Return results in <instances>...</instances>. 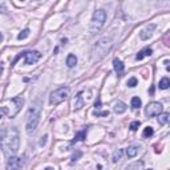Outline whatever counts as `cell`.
<instances>
[{"instance_id":"cell-4","label":"cell","mask_w":170,"mask_h":170,"mask_svg":"<svg viewBox=\"0 0 170 170\" xmlns=\"http://www.w3.org/2000/svg\"><path fill=\"white\" fill-rule=\"evenodd\" d=\"M69 95H70V89L68 88V86H61V88L56 89V91H53L52 93H50V96H49V104L50 105H59V104H61L63 101L68 100Z\"/></svg>"},{"instance_id":"cell-28","label":"cell","mask_w":170,"mask_h":170,"mask_svg":"<svg viewBox=\"0 0 170 170\" xmlns=\"http://www.w3.org/2000/svg\"><path fill=\"white\" fill-rule=\"evenodd\" d=\"M96 116H102V117H108L109 116V112L108 110H105V112H101V113H97Z\"/></svg>"},{"instance_id":"cell-32","label":"cell","mask_w":170,"mask_h":170,"mask_svg":"<svg viewBox=\"0 0 170 170\" xmlns=\"http://www.w3.org/2000/svg\"><path fill=\"white\" fill-rule=\"evenodd\" d=\"M45 170H55V169H53V167H50V166H49V167H47Z\"/></svg>"},{"instance_id":"cell-18","label":"cell","mask_w":170,"mask_h":170,"mask_svg":"<svg viewBox=\"0 0 170 170\" xmlns=\"http://www.w3.org/2000/svg\"><path fill=\"white\" fill-rule=\"evenodd\" d=\"M76 64H77V57L75 55H69V56L66 57V65L69 66V68H73Z\"/></svg>"},{"instance_id":"cell-19","label":"cell","mask_w":170,"mask_h":170,"mask_svg":"<svg viewBox=\"0 0 170 170\" xmlns=\"http://www.w3.org/2000/svg\"><path fill=\"white\" fill-rule=\"evenodd\" d=\"M153 133H154L153 128H151V126H146L145 129H144V133H142V137H144V138H149V137L153 135Z\"/></svg>"},{"instance_id":"cell-24","label":"cell","mask_w":170,"mask_h":170,"mask_svg":"<svg viewBox=\"0 0 170 170\" xmlns=\"http://www.w3.org/2000/svg\"><path fill=\"white\" fill-rule=\"evenodd\" d=\"M140 125H141V122H140V121H133V122H130L129 129L132 130V132H135V130L140 128Z\"/></svg>"},{"instance_id":"cell-21","label":"cell","mask_w":170,"mask_h":170,"mask_svg":"<svg viewBox=\"0 0 170 170\" xmlns=\"http://www.w3.org/2000/svg\"><path fill=\"white\" fill-rule=\"evenodd\" d=\"M141 105H142V101L140 97H133L132 98V106L134 108V109H138Z\"/></svg>"},{"instance_id":"cell-31","label":"cell","mask_w":170,"mask_h":170,"mask_svg":"<svg viewBox=\"0 0 170 170\" xmlns=\"http://www.w3.org/2000/svg\"><path fill=\"white\" fill-rule=\"evenodd\" d=\"M1 73H3V66L0 65V76H1Z\"/></svg>"},{"instance_id":"cell-16","label":"cell","mask_w":170,"mask_h":170,"mask_svg":"<svg viewBox=\"0 0 170 170\" xmlns=\"http://www.w3.org/2000/svg\"><path fill=\"white\" fill-rule=\"evenodd\" d=\"M122 154H124V150H122V149H117V150L113 153V155H112V162H113V164L120 162L121 158H122Z\"/></svg>"},{"instance_id":"cell-3","label":"cell","mask_w":170,"mask_h":170,"mask_svg":"<svg viewBox=\"0 0 170 170\" xmlns=\"http://www.w3.org/2000/svg\"><path fill=\"white\" fill-rule=\"evenodd\" d=\"M39 122H40V110L36 109V108H32V109L28 110L27 113V124H25V130L28 134H32V133L36 130Z\"/></svg>"},{"instance_id":"cell-13","label":"cell","mask_w":170,"mask_h":170,"mask_svg":"<svg viewBox=\"0 0 170 170\" xmlns=\"http://www.w3.org/2000/svg\"><path fill=\"white\" fill-rule=\"evenodd\" d=\"M75 110H80L82 106H84V100H82V92H80L79 95L76 96V100H75Z\"/></svg>"},{"instance_id":"cell-15","label":"cell","mask_w":170,"mask_h":170,"mask_svg":"<svg viewBox=\"0 0 170 170\" xmlns=\"http://www.w3.org/2000/svg\"><path fill=\"white\" fill-rule=\"evenodd\" d=\"M85 137H86V128L76 133V135H75V138H73L72 144H76V142H79V141H82Z\"/></svg>"},{"instance_id":"cell-20","label":"cell","mask_w":170,"mask_h":170,"mask_svg":"<svg viewBox=\"0 0 170 170\" xmlns=\"http://www.w3.org/2000/svg\"><path fill=\"white\" fill-rule=\"evenodd\" d=\"M170 86V80L167 77H164V79H161L160 81V88L161 89H167Z\"/></svg>"},{"instance_id":"cell-7","label":"cell","mask_w":170,"mask_h":170,"mask_svg":"<svg viewBox=\"0 0 170 170\" xmlns=\"http://www.w3.org/2000/svg\"><path fill=\"white\" fill-rule=\"evenodd\" d=\"M162 109H164V106H162L161 102L153 101V102H149L148 104V106L145 109V113L148 117H154V116H158V114L162 113Z\"/></svg>"},{"instance_id":"cell-22","label":"cell","mask_w":170,"mask_h":170,"mask_svg":"<svg viewBox=\"0 0 170 170\" xmlns=\"http://www.w3.org/2000/svg\"><path fill=\"white\" fill-rule=\"evenodd\" d=\"M142 169V162H135V164H132L130 166H128L125 170H141Z\"/></svg>"},{"instance_id":"cell-9","label":"cell","mask_w":170,"mask_h":170,"mask_svg":"<svg viewBox=\"0 0 170 170\" xmlns=\"http://www.w3.org/2000/svg\"><path fill=\"white\" fill-rule=\"evenodd\" d=\"M155 28V24H150L149 27H146L145 29H142L141 33H140V37H141V40H148V39L151 37V35H153V31H154Z\"/></svg>"},{"instance_id":"cell-10","label":"cell","mask_w":170,"mask_h":170,"mask_svg":"<svg viewBox=\"0 0 170 170\" xmlns=\"http://www.w3.org/2000/svg\"><path fill=\"white\" fill-rule=\"evenodd\" d=\"M113 66H114V70L118 76H122L124 75V70H125V65L124 63L120 60V59H114L113 60Z\"/></svg>"},{"instance_id":"cell-23","label":"cell","mask_w":170,"mask_h":170,"mask_svg":"<svg viewBox=\"0 0 170 170\" xmlns=\"http://www.w3.org/2000/svg\"><path fill=\"white\" fill-rule=\"evenodd\" d=\"M28 36H29V29L27 28V29H24L21 33H19V35H17V40H24V39H27Z\"/></svg>"},{"instance_id":"cell-8","label":"cell","mask_w":170,"mask_h":170,"mask_svg":"<svg viewBox=\"0 0 170 170\" xmlns=\"http://www.w3.org/2000/svg\"><path fill=\"white\" fill-rule=\"evenodd\" d=\"M23 167V160L20 157H10L7 161V170H21Z\"/></svg>"},{"instance_id":"cell-17","label":"cell","mask_w":170,"mask_h":170,"mask_svg":"<svg viewBox=\"0 0 170 170\" xmlns=\"http://www.w3.org/2000/svg\"><path fill=\"white\" fill-rule=\"evenodd\" d=\"M170 120V114L169 113H161L158 114V122L160 125H166Z\"/></svg>"},{"instance_id":"cell-33","label":"cell","mask_w":170,"mask_h":170,"mask_svg":"<svg viewBox=\"0 0 170 170\" xmlns=\"http://www.w3.org/2000/svg\"><path fill=\"white\" fill-rule=\"evenodd\" d=\"M0 120H1V113H0Z\"/></svg>"},{"instance_id":"cell-29","label":"cell","mask_w":170,"mask_h":170,"mask_svg":"<svg viewBox=\"0 0 170 170\" xmlns=\"http://www.w3.org/2000/svg\"><path fill=\"white\" fill-rule=\"evenodd\" d=\"M80 155H81V153H80V151H77V154H76V155L73 154V157H72L73 158V160H72L73 162H75V161H77V157H80Z\"/></svg>"},{"instance_id":"cell-5","label":"cell","mask_w":170,"mask_h":170,"mask_svg":"<svg viewBox=\"0 0 170 170\" xmlns=\"http://www.w3.org/2000/svg\"><path fill=\"white\" fill-rule=\"evenodd\" d=\"M105 21H106V12L104 10H97L93 13L91 23V33H96L98 32L102 27H104Z\"/></svg>"},{"instance_id":"cell-30","label":"cell","mask_w":170,"mask_h":170,"mask_svg":"<svg viewBox=\"0 0 170 170\" xmlns=\"http://www.w3.org/2000/svg\"><path fill=\"white\" fill-rule=\"evenodd\" d=\"M95 108H97V109H98V108H101V102H100V98H98V100H97V102H96V104H95Z\"/></svg>"},{"instance_id":"cell-25","label":"cell","mask_w":170,"mask_h":170,"mask_svg":"<svg viewBox=\"0 0 170 170\" xmlns=\"http://www.w3.org/2000/svg\"><path fill=\"white\" fill-rule=\"evenodd\" d=\"M137 84H138V80L135 79V77H130V79L128 80V86H130V88H134Z\"/></svg>"},{"instance_id":"cell-1","label":"cell","mask_w":170,"mask_h":170,"mask_svg":"<svg viewBox=\"0 0 170 170\" xmlns=\"http://www.w3.org/2000/svg\"><path fill=\"white\" fill-rule=\"evenodd\" d=\"M19 145H20L19 130L15 126H11V128H8L6 130L3 141H1V149H3L6 157L10 158L16 155V153L19 150Z\"/></svg>"},{"instance_id":"cell-11","label":"cell","mask_w":170,"mask_h":170,"mask_svg":"<svg viewBox=\"0 0 170 170\" xmlns=\"http://www.w3.org/2000/svg\"><path fill=\"white\" fill-rule=\"evenodd\" d=\"M140 148H141L140 145H130V146H128V149H126V155H128L129 158L135 157V155L138 154Z\"/></svg>"},{"instance_id":"cell-6","label":"cell","mask_w":170,"mask_h":170,"mask_svg":"<svg viewBox=\"0 0 170 170\" xmlns=\"http://www.w3.org/2000/svg\"><path fill=\"white\" fill-rule=\"evenodd\" d=\"M21 57H25V64L27 65H32V64H36L41 57V53L39 50H25V52H21L20 55L15 57V60L12 61V65H15L16 61L21 59Z\"/></svg>"},{"instance_id":"cell-14","label":"cell","mask_w":170,"mask_h":170,"mask_svg":"<svg viewBox=\"0 0 170 170\" xmlns=\"http://www.w3.org/2000/svg\"><path fill=\"white\" fill-rule=\"evenodd\" d=\"M114 112H116L117 114H121V113H124L126 110V104L125 102H122V101H117L116 104H114Z\"/></svg>"},{"instance_id":"cell-26","label":"cell","mask_w":170,"mask_h":170,"mask_svg":"<svg viewBox=\"0 0 170 170\" xmlns=\"http://www.w3.org/2000/svg\"><path fill=\"white\" fill-rule=\"evenodd\" d=\"M4 133H6V130H4V129H0V148H1V141H3Z\"/></svg>"},{"instance_id":"cell-27","label":"cell","mask_w":170,"mask_h":170,"mask_svg":"<svg viewBox=\"0 0 170 170\" xmlns=\"http://www.w3.org/2000/svg\"><path fill=\"white\" fill-rule=\"evenodd\" d=\"M45 142H47V135H44V137L40 140V142H39V144H40V146H44Z\"/></svg>"},{"instance_id":"cell-12","label":"cell","mask_w":170,"mask_h":170,"mask_svg":"<svg viewBox=\"0 0 170 170\" xmlns=\"http://www.w3.org/2000/svg\"><path fill=\"white\" fill-rule=\"evenodd\" d=\"M151 53H153V49L151 48H144L142 50H140L138 53H137V56H135V60H142L144 57H149V56H151Z\"/></svg>"},{"instance_id":"cell-2","label":"cell","mask_w":170,"mask_h":170,"mask_svg":"<svg viewBox=\"0 0 170 170\" xmlns=\"http://www.w3.org/2000/svg\"><path fill=\"white\" fill-rule=\"evenodd\" d=\"M112 47H113V39L110 36H105V37L100 39L93 47V60H101L109 52Z\"/></svg>"}]
</instances>
